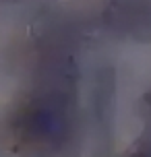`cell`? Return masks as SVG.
Segmentation results:
<instances>
[{
    "label": "cell",
    "mask_w": 151,
    "mask_h": 157,
    "mask_svg": "<svg viewBox=\"0 0 151 157\" xmlns=\"http://www.w3.org/2000/svg\"><path fill=\"white\" fill-rule=\"evenodd\" d=\"M133 157H151V147H141Z\"/></svg>",
    "instance_id": "obj_1"
}]
</instances>
